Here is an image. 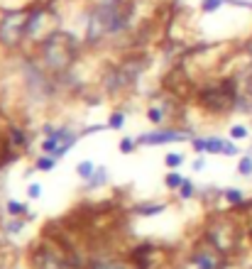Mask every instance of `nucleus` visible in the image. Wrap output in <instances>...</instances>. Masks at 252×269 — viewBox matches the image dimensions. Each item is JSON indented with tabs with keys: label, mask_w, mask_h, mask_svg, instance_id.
I'll use <instances>...</instances> for the list:
<instances>
[{
	"label": "nucleus",
	"mask_w": 252,
	"mask_h": 269,
	"mask_svg": "<svg viewBox=\"0 0 252 269\" xmlns=\"http://www.w3.org/2000/svg\"><path fill=\"white\" fill-rule=\"evenodd\" d=\"M3 228H5V233H10V235H17V233H22V230H25V223H22L20 218L15 215V218H12V220H8V223L3 225Z\"/></svg>",
	"instance_id": "nucleus-14"
},
{
	"label": "nucleus",
	"mask_w": 252,
	"mask_h": 269,
	"mask_svg": "<svg viewBox=\"0 0 252 269\" xmlns=\"http://www.w3.org/2000/svg\"><path fill=\"white\" fill-rule=\"evenodd\" d=\"M5 208H8V213H10V215H17V218L27 213V206H25V203H20V201H8V206H5Z\"/></svg>",
	"instance_id": "nucleus-17"
},
{
	"label": "nucleus",
	"mask_w": 252,
	"mask_h": 269,
	"mask_svg": "<svg viewBox=\"0 0 252 269\" xmlns=\"http://www.w3.org/2000/svg\"><path fill=\"white\" fill-rule=\"evenodd\" d=\"M32 10L20 8V10H5L0 15V47L5 49H17L22 42H27V25H30Z\"/></svg>",
	"instance_id": "nucleus-5"
},
{
	"label": "nucleus",
	"mask_w": 252,
	"mask_h": 269,
	"mask_svg": "<svg viewBox=\"0 0 252 269\" xmlns=\"http://www.w3.org/2000/svg\"><path fill=\"white\" fill-rule=\"evenodd\" d=\"M34 269H81V257L71 245L47 237L32 250Z\"/></svg>",
	"instance_id": "nucleus-3"
},
{
	"label": "nucleus",
	"mask_w": 252,
	"mask_h": 269,
	"mask_svg": "<svg viewBox=\"0 0 252 269\" xmlns=\"http://www.w3.org/2000/svg\"><path fill=\"white\" fill-rule=\"evenodd\" d=\"M8 145L10 147H15V149H22V147H27V134L22 132L20 127H15V125H10L8 127Z\"/></svg>",
	"instance_id": "nucleus-11"
},
{
	"label": "nucleus",
	"mask_w": 252,
	"mask_h": 269,
	"mask_svg": "<svg viewBox=\"0 0 252 269\" xmlns=\"http://www.w3.org/2000/svg\"><path fill=\"white\" fill-rule=\"evenodd\" d=\"M179 140H188V132H181V130H154V132L140 134L137 145H164V142H179Z\"/></svg>",
	"instance_id": "nucleus-9"
},
{
	"label": "nucleus",
	"mask_w": 252,
	"mask_h": 269,
	"mask_svg": "<svg viewBox=\"0 0 252 269\" xmlns=\"http://www.w3.org/2000/svg\"><path fill=\"white\" fill-rule=\"evenodd\" d=\"M166 167H172V169H176L179 164H184V154H176V152H172V154H166Z\"/></svg>",
	"instance_id": "nucleus-24"
},
{
	"label": "nucleus",
	"mask_w": 252,
	"mask_h": 269,
	"mask_svg": "<svg viewBox=\"0 0 252 269\" xmlns=\"http://www.w3.org/2000/svg\"><path fill=\"white\" fill-rule=\"evenodd\" d=\"M191 196H194V184H191L188 179H184V184H181V198H184V201H188Z\"/></svg>",
	"instance_id": "nucleus-25"
},
{
	"label": "nucleus",
	"mask_w": 252,
	"mask_h": 269,
	"mask_svg": "<svg viewBox=\"0 0 252 269\" xmlns=\"http://www.w3.org/2000/svg\"><path fill=\"white\" fill-rule=\"evenodd\" d=\"M147 118H150L154 125H162V120H164V110H162V108H150V110H147Z\"/></svg>",
	"instance_id": "nucleus-23"
},
{
	"label": "nucleus",
	"mask_w": 252,
	"mask_h": 269,
	"mask_svg": "<svg viewBox=\"0 0 252 269\" xmlns=\"http://www.w3.org/2000/svg\"><path fill=\"white\" fill-rule=\"evenodd\" d=\"M135 145H137V140H130V137H122L118 149H120V154H132L135 152Z\"/></svg>",
	"instance_id": "nucleus-20"
},
{
	"label": "nucleus",
	"mask_w": 252,
	"mask_h": 269,
	"mask_svg": "<svg viewBox=\"0 0 252 269\" xmlns=\"http://www.w3.org/2000/svg\"><path fill=\"white\" fill-rule=\"evenodd\" d=\"M130 0H103L88 17V42H98L103 37L122 32L132 17Z\"/></svg>",
	"instance_id": "nucleus-1"
},
{
	"label": "nucleus",
	"mask_w": 252,
	"mask_h": 269,
	"mask_svg": "<svg viewBox=\"0 0 252 269\" xmlns=\"http://www.w3.org/2000/svg\"><path fill=\"white\" fill-rule=\"evenodd\" d=\"M238 174L240 176H250L252 174V157L247 154V157H240V162H238Z\"/></svg>",
	"instance_id": "nucleus-16"
},
{
	"label": "nucleus",
	"mask_w": 252,
	"mask_h": 269,
	"mask_svg": "<svg viewBox=\"0 0 252 269\" xmlns=\"http://www.w3.org/2000/svg\"><path fill=\"white\" fill-rule=\"evenodd\" d=\"M223 3H235V0H201V10L203 12H216Z\"/></svg>",
	"instance_id": "nucleus-15"
},
{
	"label": "nucleus",
	"mask_w": 252,
	"mask_h": 269,
	"mask_svg": "<svg viewBox=\"0 0 252 269\" xmlns=\"http://www.w3.org/2000/svg\"><path fill=\"white\" fill-rule=\"evenodd\" d=\"M194 149L198 154L201 152H213V154H225V157H238V147L235 142H228V140H218V137H196L194 140Z\"/></svg>",
	"instance_id": "nucleus-8"
},
{
	"label": "nucleus",
	"mask_w": 252,
	"mask_h": 269,
	"mask_svg": "<svg viewBox=\"0 0 252 269\" xmlns=\"http://www.w3.org/2000/svg\"><path fill=\"white\" fill-rule=\"evenodd\" d=\"M206 237L218 247L223 255H230L233 250H238V245H240L242 230H240V225L233 223V220H216L206 230Z\"/></svg>",
	"instance_id": "nucleus-6"
},
{
	"label": "nucleus",
	"mask_w": 252,
	"mask_h": 269,
	"mask_svg": "<svg viewBox=\"0 0 252 269\" xmlns=\"http://www.w3.org/2000/svg\"><path fill=\"white\" fill-rule=\"evenodd\" d=\"M223 196H225V201L230 203V206H235V208H240L242 203H245V196H242V191H238V189H228Z\"/></svg>",
	"instance_id": "nucleus-13"
},
{
	"label": "nucleus",
	"mask_w": 252,
	"mask_h": 269,
	"mask_svg": "<svg viewBox=\"0 0 252 269\" xmlns=\"http://www.w3.org/2000/svg\"><path fill=\"white\" fill-rule=\"evenodd\" d=\"M247 134H250V130H247L245 125H233V127H230V137H233V140H245Z\"/></svg>",
	"instance_id": "nucleus-22"
},
{
	"label": "nucleus",
	"mask_w": 252,
	"mask_h": 269,
	"mask_svg": "<svg viewBox=\"0 0 252 269\" xmlns=\"http://www.w3.org/2000/svg\"><path fill=\"white\" fill-rule=\"evenodd\" d=\"M76 174L81 176V179L91 181V179H93V174H96V167H93V162H88V159L78 162V164H76Z\"/></svg>",
	"instance_id": "nucleus-12"
},
{
	"label": "nucleus",
	"mask_w": 252,
	"mask_h": 269,
	"mask_svg": "<svg viewBox=\"0 0 252 269\" xmlns=\"http://www.w3.org/2000/svg\"><path fill=\"white\" fill-rule=\"evenodd\" d=\"M76 54H78V44L69 32H54L49 34L44 42H39L42 66H47V71H52V74L66 71L74 64Z\"/></svg>",
	"instance_id": "nucleus-2"
},
{
	"label": "nucleus",
	"mask_w": 252,
	"mask_h": 269,
	"mask_svg": "<svg viewBox=\"0 0 252 269\" xmlns=\"http://www.w3.org/2000/svg\"><path fill=\"white\" fill-rule=\"evenodd\" d=\"M122 125H125V113H113V115H110V120H108V127L110 130H120Z\"/></svg>",
	"instance_id": "nucleus-18"
},
{
	"label": "nucleus",
	"mask_w": 252,
	"mask_h": 269,
	"mask_svg": "<svg viewBox=\"0 0 252 269\" xmlns=\"http://www.w3.org/2000/svg\"><path fill=\"white\" fill-rule=\"evenodd\" d=\"M198 103L203 105V110L216 113V115H225L238 108L240 101V88H238V81L235 79H223L218 83H211L196 93Z\"/></svg>",
	"instance_id": "nucleus-4"
},
{
	"label": "nucleus",
	"mask_w": 252,
	"mask_h": 269,
	"mask_svg": "<svg viewBox=\"0 0 252 269\" xmlns=\"http://www.w3.org/2000/svg\"><path fill=\"white\" fill-rule=\"evenodd\" d=\"M37 171H52L54 169V157H39L37 159V164H34Z\"/></svg>",
	"instance_id": "nucleus-21"
},
{
	"label": "nucleus",
	"mask_w": 252,
	"mask_h": 269,
	"mask_svg": "<svg viewBox=\"0 0 252 269\" xmlns=\"http://www.w3.org/2000/svg\"><path fill=\"white\" fill-rule=\"evenodd\" d=\"M42 196V184H30V198H39Z\"/></svg>",
	"instance_id": "nucleus-26"
},
{
	"label": "nucleus",
	"mask_w": 252,
	"mask_h": 269,
	"mask_svg": "<svg viewBox=\"0 0 252 269\" xmlns=\"http://www.w3.org/2000/svg\"><path fill=\"white\" fill-rule=\"evenodd\" d=\"M225 257H228V255H223L218 247L203 235V240H198L196 247H194L188 264L194 269H223L225 267Z\"/></svg>",
	"instance_id": "nucleus-7"
},
{
	"label": "nucleus",
	"mask_w": 252,
	"mask_h": 269,
	"mask_svg": "<svg viewBox=\"0 0 252 269\" xmlns=\"http://www.w3.org/2000/svg\"><path fill=\"white\" fill-rule=\"evenodd\" d=\"M88 269H137L132 262H125V259H113V257H98L93 259Z\"/></svg>",
	"instance_id": "nucleus-10"
},
{
	"label": "nucleus",
	"mask_w": 252,
	"mask_h": 269,
	"mask_svg": "<svg viewBox=\"0 0 252 269\" xmlns=\"http://www.w3.org/2000/svg\"><path fill=\"white\" fill-rule=\"evenodd\" d=\"M194 169H196V171H201V169H203V159H198L196 164H194Z\"/></svg>",
	"instance_id": "nucleus-27"
},
{
	"label": "nucleus",
	"mask_w": 252,
	"mask_h": 269,
	"mask_svg": "<svg viewBox=\"0 0 252 269\" xmlns=\"http://www.w3.org/2000/svg\"><path fill=\"white\" fill-rule=\"evenodd\" d=\"M164 184L169 186V189H181V184H184V176H181V174H176V171H172V174H166Z\"/></svg>",
	"instance_id": "nucleus-19"
}]
</instances>
